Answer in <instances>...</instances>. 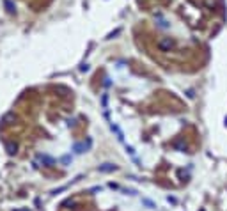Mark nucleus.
Wrapping results in <instances>:
<instances>
[{"instance_id":"f257e3e1","label":"nucleus","mask_w":227,"mask_h":211,"mask_svg":"<svg viewBox=\"0 0 227 211\" xmlns=\"http://www.w3.org/2000/svg\"><path fill=\"white\" fill-rule=\"evenodd\" d=\"M110 128H112L114 131L117 133V139H119L121 142L124 140V135H122V131H121V130H119V126H117V124H114V122H112V124H110Z\"/></svg>"},{"instance_id":"f03ea898","label":"nucleus","mask_w":227,"mask_h":211,"mask_svg":"<svg viewBox=\"0 0 227 211\" xmlns=\"http://www.w3.org/2000/svg\"><path fill=\"white\" fill-rule=\"evenodd\" d=\"M89 146H91V142H89V144H75V151H76V153H84Z\"/></svg>"},{"instance_id":"7ed1b4c3","label":"nucleus","mask_w":227,"mask_h":211,"mask_svg":"<svg viewBox=\"0 0 227 211\" xmlns=\"http://www.w3.org/2000/svg\"><path fill=\"white\" fill-rule=\"evenodd\" d=\"M37 158H39V160H41V162H44V163H48V167H52V165H53V163H55V160H52V158H48V156H43V155H39V156H37Z\"/></svg>"},{"instance_id":"20e7f679","label":"nucleus","mask_w":227,"mask_h":211,"mask_svg":"<svg viewBox=\"0 0 227 211\" xmlns=\"http://www.w3.org/2000/svg\"><path fill=\"white\" fill-rule=\"evenodd\" d=\"M99 170H103V172H110V170H115V165H112V163H105V165H101V167H99Z\"/></svg>"},{"instance_id":"39448f33","label":"nucleus","mask_w":227,"mask_h":211,"mask_svg":"<svg viewBox=\"0 0 227 211\" xmlns=\"http://www.w3.org/2000/svg\"><path fill=\"white\" fill-rule=\"evenodd\" d=\"M16 211H28V209H16Z\"/></svg>"}]
</instances>
